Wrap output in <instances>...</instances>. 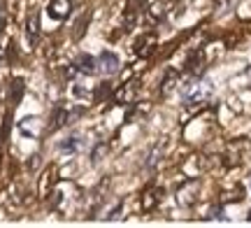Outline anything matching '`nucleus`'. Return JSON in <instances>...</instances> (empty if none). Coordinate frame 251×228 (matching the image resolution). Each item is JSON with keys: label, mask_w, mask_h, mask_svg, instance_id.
<instances>
[{"label": "nucleus", "mask_w": 251, "mask_h": 228, "mask_svg": "<svg viewBox=\"0 0 251 228\" xmlns=\"http://www.w3.org/2000/svg\"><path fill=\"white\" fill-rule=\"evenodd\" d=\"M212 96H214V86H212V82L198 79V82H193L186 91H184V102H186L188 107H193V105H205Z\"/></svg>", "instance_id": "f257e3e1"}, {"label": "nucleus", "mask_w": 251, "mask_h": 228, "mask_svg": "<svg viewBox=\"0 0 251 228\" xmlns=\"http://www.w3.org/2000/svg\"><path fill=\"white\" fill-rule=\"evenodd\" d=\"M96 65H98V70L102 75H114L119 68H121V61H119L117 54H112V51H102V54L98 56Z\"/></svg>", "instance_id": "f03ea898"}, {"label": "nucleus", "mask_w": 251, "mask_h": 228, "mask_svg": "<svg viewBox=\"0 0 251 228\" xmlns=\"http://www.w3.org/2000/svg\"><path fill=\"white\" fill-rule=\"evenodd\" d=\"M70 9H72V0H49V5H47L49 17L56 19V21H63L70 14Z\"/></svg>", "instance_id": "7ed1b4c3"}, {"label": "nucleus", "mask_w": 251, "mask_h": 228, "mask_svg": "<svg viewBox=\"0 0 251 228\" xmlns=\"http://www.w3.org/2000/svg\"><path fill=\"white\" fill-rule=\"evenodd\" d=\"M137 93H140V84L137 82H128V84H124L121 89L117 91V102L119 105H130V102L137 98Z\"/></svg>", "instance_id": "20e7f679"}, {"label": "nucleus", "mask_w": 251, "mask_h": 228, "mask_svg": "<svg viewBox=\"0 0 251 228\" xmlns=\"http://www.w3.org/2000/svg\"><path fill=\"white\" fill-rule=\"evenodd\" d=\"M56 182V168H47L45 175H42V179H40V198H47L49 193H51V186Z\"/></svg>", "instance_id": "39448f33"}, {"label": "nucleus", "mask_w": 251, "mask_h": 228, "mask_svg": "<svg viewBox=\"0 0 251 228\" xmlns=\"http://www.w3.org/2000/svg\"><path fill=\"white\" fill-rule=\"evenodd\" d=\"M156 47V35L153 33H147L137 40V45H135V54L137 56H149L151 54V49Z\"/></svg>", "instance_id": "423d86ee"}, {"label": "nucleus", "mask_w": 251, "mask_h": 228, "mask_svg": "<svg viewBox=\"0 0 251 228\" xmlns=\"http://www.w3.org/2000/svg\"><path fill=\"white\" fill-rule=\"evenodd\" d=\"M26 33H28V42H30V45H35L37 37H40V17H37V12H33V14L28 17Z\"/></svg>", "instance_id": "0eeeda50"}, {"label": "nucleus", "mask_w": 251, "mask_h": 228, "mask_svg": "<svg viewBox=\"0 0 251 228\" xmlns=\"http://www.w3.org/2000/svg\"><path fill=\"white\" fill-rule=\"evenodd\" d=\"M75 68H77L81 75H93V73H98L96 58H91V56H79V58L75 61Z\"/></svg>", "instance_id": "6e6552de"}, {"label": "nucleus", "mask_w": 251, "mask_h": 228, "mask_svg": "<svg viewBox=\"0 0 251 228\" xmlns=\"http://www.w3.org/2000/svg\"><path fill=\"white\" fill-rule=\"evenodd\" d=\"M158 196H161V191L158 189H147V191L142 193V210L144 212H151L156 205H158Z\"/></svg>", "instance_id": "1a4fd4ad"}, {"label": "nucleus", "mask_w": 251, "mask_h": 228, "mask_svg": "<svg viewBox=\"0 0 251 228\" xmlns=\"http://www.w3.org/2000/svg\"><path fill=\"white\" fill-rule=\"evenodd\" d=\"M79 147H81L79 137H77V135H72V137H68V140H63V142H61V147H58V149H61L63 154H75V152H77Z\"/></svg>", "instance_id": "9d476101"}, {"label": "nucleus", "mask_w": 251, "mask_h": 228, "mask_svg": "<svg viewBox=\"0 0 251 228\" xmlns=\"http://www.w3.org/2000/svg\"><path fill=\"white\" fill-rule=\"evenodd\" d=\"M105 152H107V145H100L98 149H96V152H93V161H96V163H98V161H100V156L105 154Z\"/></svg>", "instance_id": "9b49d317"}, {"label": "nucleus", "mask_w": 251, "mask_h": 228, "mask_svg": "<svg viewBox=\"0 0 251 228\" xmlns=\"http://www.w3.org/2000/svg\"><path fill=\"white\" fill-rule=\"evenodd\" d=\"M5 63H7V51H5V47L0 45V68H5Z\"/></svg>", "instance_id": "f8f14e48"}, {"label": "nucleus", "mask_w": 251, "mask_h": 228, "mask_svg": "<svg viewBox=\"0 0 251 228\" xmlns=\"http://www.w3.org/2000/svg\"><path fill=\"white\" fill-rule=\"evenodd\" d=\"M0 28H2V12H0Z\"/></svg>", "instance_id": "ddd939ff"}, {"label": "nucleus", "mask_w": 251, "mask_h": 228, "mask_svg": "<svg viewBox=\"0 0 251 228\" xmlns=\"http://www.w3.org/2000/svg\"><path fill=\"white\" fill-rule=\"evenodd\" d=\"M249 219H251V214H249Z\"/></svg>", "instance_id": "4468645a"}]
</instances>
